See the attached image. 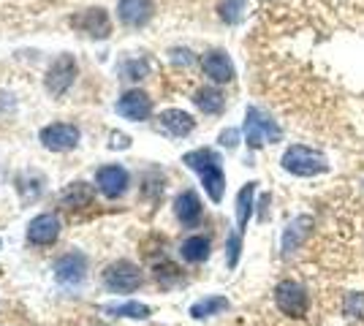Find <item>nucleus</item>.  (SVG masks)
Wrapping results in <instances>:
<instances>
[{
    "label": "nucleus",
    "mask_w": 364,
    "mask_h": 326,
    "mask_svg": "<svg viewBox=\"0 0 364 326\" xmlns=\"http://www.w3.org/2000/svg\"><path fill=\"white\" fill-rule=\"evenodd\" d=\"M182 163L201 177V185L207 190V196L218 204L223 202L225 193V172H223V161L221 155L209 147H199V150H191V153L182 155Z\"/></svg>",
    "instance_id": "obj_1"
},
{
    "label": "nucleus",
    "mask_w": 364,
    "mask_h": 326,
    "mask_svg": "<svg viewBox=\"0 0 364 326\" xmlns=\"http://www.w3.org/2000/svg\"><path fill=\"white\" fill-rule=\"evenodd\" d=\"M280 166L294 177H318V174L329 172L327 155L312 150L307 144H291L280 158Z\"/></svg>",
    "instance_id": "obj_2"
},
{
    "label": "nucleus",
    "mask_w": 364,
    "mask_h": 326,
    "mask_svg": "<svg viewBox=\"0 0 364 326\" xmlns=\"http://www.w3.org/2000/svg\"><path fill=\"white\" fill-rule=\"evenodd\" d=\"M242 131H245V141H247L250 150H261L264 144H272V141H280V139H283V128H280L278 122L272 120L264 109H259V106H247Z\"/></svg>",
    "instance_id": "obj_3"
},
{
    "label": "nucleus",
    "mask_w": 364,
    "mask_h": 326,
    "mask_svg": "<svg viewBox=\"0 0 364 326\" xmlns=\"http://www.w3.org/2000/svg\"><path fill=\"white\" fill-rule=\"evenodd\" d=\"M275 305L288 318H305L307 310H310L307 289L302 283H296V280H280L275 286Z\"/></svg>",
    "instance_id": "obj_4"
},
{
    "label": "nucleus",
    "mask_w": 364,
    "mask_h": 326,
    "mask_svg": "<svg viewBox=\"0 0 364 326\" xmlns=\"http://www.w3.org/2000/svg\"><path fill=\"white\" fill-rule=\"evenodd\" d=\"M74 82H76V57L69 54V52H63L49 66V71H47L44 87H47V93L52 98H60V95H66L74 87Z\"/></svg>",
    "instance_id": "obj_5"
},
{
    "label": "nucleus",
    "mask_w": 364,
    "mask_h": 326,
    "mask_svg": "<svg viewBox=\"0 0 364 326\" xmlns=\"http://www.w3.org/2000/svg\"><path fill=\"white\" fill-rule=\"evenodd\" d=\"M104 286L112 293H131L141 286V272L131 261H115L104 269Z\"/></svg>",
    "instance_id": "obj_6"
},
{
    "label": "nucleus",
    "mask_w": 364,
    "mask_h": 326,
    "mask_svg": "<svg viewBox=\"0 0 364 326\" xmlns=\"http://www.w3.org/2000/svg\"><path fill=\"white\" fill-rule=\"evenodd\" d=\"M79 128L76 125H71V122H52V125H44L41 128V144L47 147V150H52V153H69L74 150L76 144H79Z\"/></svg>",
    "instance_id": "obj_7"
},
{
    "label": "nucleus",
    "mask_w": 364,
    "mask_h": 326,
    "mask_svg": "<svg viewBox=\"0 0 364 326\" xmlns=\"http://www.w3.org/2000/svg\"><path fill=\"white\" fill-rule=\"evenodd\" d=\"M115 109H117V115L125 117V120L144 122L153 115V98L144 90H128V93H122L120 98H117Z\"/></svg>",
    "instance_id": "obj_8"
},
{
    "label": "nucleus",
    "mask_w": 364,
    "mask_h": 326,
    "mask_svg": "<svg viewBox=\"0 0 364 326\" xmlns=\"http://www.w3.org/2000/svg\"><path fill=\"white\" fill-rule=\"evenodd\" d=\"M87 277V258L82 253H66L54 261V280L66 289H76L82 286Z\"/></svg>",
    "instance_id": "obj_9"
},
{
    "label": "nucleus",
    "mask_w": 364,
    "mask_h": 326,
    "mask_svg": "<svg viewBox=\"0 0 364 326\" xmlns=\"http://www.w3.org/2000/svg\"><path fill=\"white\" fill-rule=\"evenodd\" d=\"M69 22L71 28L82 30L90 38H109V33H112V22H109L106 8H85V11L74 14Z\"/></svg>",
    "instance_id": "obj_10"
},
{
    "label": "nucleus",
    "mask_w": 364,
    "mask_h": 326,
    "mask_svg": "<svg viewBox=\"0 0 364 326\" xmlns=\"http://www.w3.org/2000/svg\"><path fill=\"white\" fill-rule=\"evenodd\" d=\"M95 182H98V190L104 193L106 199H120L122 193L128 190V182H131V177L128 172L117 166V163H109V166H101L98 172H95Z\"/></svg>",
    "instance_id": "obj_11"
},
{
    "label": "nucleus",
    "mask_w": 364,
    "mask_h": 326,
    "mask_svg": "<svg viewBox=\"0 0 364 326\" xmlns=\"http://www.w3.org/2000/svg\"><path fill=\"white\" fill-rule=\"evenodd\" d=\"M117 17L125 28H144L155 17V3L153 0H120L117 3Z\"/></svg>",
    "instance_id": "obj_12"
},
{
    "label": "nucleus",
    "mask_w": 364,
    "mask_h": 326,
    "mask_svg": "<svg viewBox=\"0 0 364 326\" xmlns=\"http://www.w3.org/2000/svg\"><path fill=\"white\" fill-rule=\"evenodd\" d=\"M201 69L215 85H228L234 79V63L223 50H212L201 57Z\"/></svg>",
    "instance_id": "obj_13"
},
{
    "label": "nucleus",
    "mask_w": 364,
    "mask_h": 326,
    "mask_svg": "<svg viewBox=\"0 0 364 326\" xmlns=\"http://www.w3.org/2000/svg\"><path fill=\"white\" fill-rule=\"evenodd\" d=\"M60 237V221L57 215H35L33 221L28 223V242L30 245H52L54 240Z\"/></svg>",
    "instance_id": "obj_14"
},
{
    "label": "nucleus",
    "mask_w": 364,
    "mask_h": 326,
    "mask_svg": "<svg viewBox=\"0 0 364 326\" xmlns=\"http://www.w3.org/2000/svg\"><path fill=\"white\" fill-rule=\"evenodd\" d=\"M312 226H315V221L310 215H299L296 221L286 226V231H283V256H291L294 250H299L305 242L310 240Z\"/></svg>",
    "instance_id": "obj_15"
},
{
    "label": "nucleus",
    "mask_w": 364,
    "mask_h": 326,
    "mask_svg": "<svg viewBox=\"0 0 364 326\" xmlns=\"http://www.w3.org/2000/svg\"><path fill=\"white\" fill-rule=\"evenodd\" d=\"M201 212H204V206L199 202V196H196V190H182L177 199H174V215H177V221L182 226H199L201 221Z\"/></svg>",
    "instance_id": "obj_16"
},
{
    "label": "nucleus",
    "mask_w": 364,
    "mask_h": 326,
    "mask_svg": "<svg viewBox=\"0 0 364 326\" xmlns=\"http://www.w3.org/2000/svg\"><path fill=\"white\" fill-rule=\"evenodd\" d=\"M160 128L174 139H182L193 134V128H196V120H193L188 112H182V109H166L163 115H160Z\"/></svg>",
    "instance_id": "obj_17"
},
{
    "label": "nucleus",
    "mask_w": 364,
    "mask_h": 326,
    "mask_svg": "<svg viewBox=\"0 0 364 326\" xmlns=\"http://www.w3.org/2000/svg\"><path fill=\"white\" fill-rule=\"evenodd\" d=\"M212 253V242L204 234H193L180 245V256L185 258L188 264H204Z\"/></svg>",
    "instance_id": "obj_18"
},
{
    "label": "nucleus",
    "mask_w": 364,
    "mask_h": 326,
    "mask_svg": "<svg viewBox=\"0 0 364 326\" xmlns=\"http://www.w3.org/2000/svg\"><path fill=\"white\" fill-rule=\"evenodd\" d=\"M193 103L196 109H201L204 115H221L225 109V95L218 87H199L193 93Z\"/></svg>",
    "instance_id": "obj_19"
},
{
    "label": "nucleus",
    "mask_w": 364,
    "mask_h": 326,
    "mask_svg": "<svg viewBox=\"0 0 364 326\" xmlns=\"http://www.w3.org/2000/svg\"><path fill=\"white\" fill-rule=\"evenodd\" d=\"M256 185H259V182H247V185H242V190L237 193V231H240V234L247 228V221H250V215H253Z\"/></svg>",
    "instance_id": "obj_20"
},
{
    "label": "nucleus",
    "mask_w": 364,
    "mask_h": 326,
    "mask_svg": "<svg viewBox=\"0 0 364 326\" xmlns=\"http://www.w3.org/2000/svg\"><path fill=\"white\" fill-rule=\"evenodd\" d=\"M228 308H231V302L225 296H204L191 308V315L193 318H209V315H221Z\"/></svg>",
    "instance_id": "obj_21"
},
{
    "label": "nucleus",
    "mask_w": 364,
    "mask_h": 326,
    "mask_svg": "<svg viewBox=\"0 0 364 326\" xmlns=\"http://www.w3.org/2000/svg\"><path fill=\"white\" fill-rule=\"evenodd\" d=\"M93 188L87 185V182H71L69 188L63 190V196H60V202L63 206H87L93 202Z\"/></svg>",
    "instance_id": "obj_22"
},
{
    "label": "nucleus",
    "mask_w": 364,
    "mask_h": 326,
    "mask_svg": "<svg viewBox=\"0 0 364 326\" xmlns=\"http://www.w3.org/2000/svg\"><path fill=\"white\" fill-rule=\"evenodd\" d=\"M106 315L115 318H150V308L141 302H117V305H104Z\"/></svg>",
    "instance_id": "obj_23"
},
{
    "label": "nucleus",
    "mask_w": 364,
    "mask_h": 326,
    "mask_svg": "<svg viewBox=\"0 0 364 326\" xmlns=\"http://www.w3.org/2000/svg\"><path fill=\"white\" fill-rule=\"evenodd\" d=\"M242 11L245 0H221V6H218V14H221L225 25H237L242 19Z\"/></svg>",
    "instance_id": "obj_24"
},
{
    "label": "nucleus",
    "mask_w": 364,
    "mask_h": 326,
    "mask_svg": "<svg viewBox=\"0 0 364 326\" xmlns=\"http://www.w3.org/2000/svg\"><path fill=\"white\" fill-rule=\"evenodd\" d=\"M343 313H346L348 318H353V321H364V293L359 291L346 293V299H343Z\"/></svg>",
    "instance_id": "obj_25"
},
{
    "label": "nucleus",
    "mask_w": 364,
    "mask_h": 326,
    "mask_svg": "<svg viewBox=\"0 0 364 326\" xmlns=\"http://www.w3.org/2000/svg\"><path fill=\"white\" fill-rule=\"evenodd\" d=\"M240 253H242V234L231 231L228 240H225V264H228V269H234L240 264Z\"/></svg>",
    "instance_id": "obj_26"
},
{
    "label": "nucleus",
    "mask_w": 364,
    "mask_h": 326,
    "mask_svg": "<svg viewBox=\"0 0 364 326\" xmlns=\"http://www.w3.org/2000/svg\"><path fill=\"white\" fill-rule=\"evenodd\" d=\"M147 60H128L125 66H122V74H125V79H144L147 76Z\"/></svg>",
    "instance_id": "obj_27"
},
{
    "label": "nucleus",
    "mask_w": 364,
    "mask_h": 326,
    "mask_svg": "<svg viewBox=\"0 0 364 326\" xmlns=\"http://www.w3.org/2000/svg\"><path fill=\"white\" fill-rule=\"evenodd\" d=\"M218 141H221L223 147H228V150H234V147L240 144V131H237V128H225V131H221Z\"/></svg>",
    "instance_id": "obj_28"
},
{
    "label": "nucleus",
    "mask_w": 364,
    "mask_h": 326,
    "mask_svg": "<svg viewBox=\"0 0 364 326\" xmlns=\"http://www.w3.org/2000/svg\"><path fill=\"white\" fill-rule=\"evenodd\" d=\"M109 139H112V141H109V147H112V150H128V147H131V136H128V134H122V131H115Z\"/></svg>",
    "instance_id": "obj_29"
},
{
    "label": "nucleus",
    "mask_w": 364,
    "mask_h": 326,
    "mask_svg": "<svg viewBox=\"0 0 364 326\" xmlns=\"http://www.w3.org/2000/svg\"><path fill=\"white\" fill-rule=\"evenodd\" d=\"M172 60L177 63V66H191L193 54H191V50H174L172 52Z\"/></svg>",
    "instance_id": "obj_30"
}]
</instances>
